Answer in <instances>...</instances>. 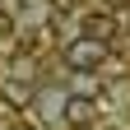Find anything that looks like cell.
Returning <instances> with one entry per match:
<instances>
[{
	"mask_svg": "<svg viewBox=\"0 0 130 130\" xmlns=\"http://www.w3.org/2000/svg\"><path fill=\"white\" fill-rule=\"evenodd\" d=\"M60 60H65V70H74V74H93V70H102L111 60V46L88 37V32H79V37H70L60 46Z\"/></svg>",
	"mask_w": 130,
	"mask_h": 130,
	"instance_id": "obj_1",
	"label": "cell"
},
{
	"mask_svg": "<svg viewBox=\"0 0 130 130\" xmlns=\"http://www.w3.org/2000/svg\"><path fill=\"white\" fill-rule=\"evenodd\" d=\"M102 98H88V93H65V107H60V121L70 130H98L102 121Z\"/></svg>",
	"mask_w": 130,
	"mask_h": 130,
	"instance_id": "obj_2",
	"label": "cell"
},
{
	"mask_svg": "<svg viewBox=\"0 0 130 130\" xmlns=\"http://www.w3.org/2000/svg\"><path fill=\"white\" fill-rule=\"evenodd\" d=\"M84 32L111 46V42H116V32H121V19H116V9H107V5H93V9H84Z\"/></svg>",
	"mask_w": 130,
	"mask_h": 130,
	"instance_id": "obj_3",
	"label": "cell"
},
{
	"mask_svg": "<svg viewBox=\"0 0 130 130\" xmlns=\"http://www.w3.org/2000/svg\"><path fill=\"white\" fill-rule=\"evenodd\" d=\"M51 9H60V14H70V9H79V0H51Z\"/></svg>",
	"mask_w": 130,
	"mask_h": 130,
	"instance_id": "obj_4",
	"label": "cell"
},
{
	"mask_svg": "<svg viewBox=\"0 0 130 130\" xmlns=\"http://www.w3.org/2000/svg\"><path fill=\"white\" fill-rule=\"evenodd\" d=\"M102 5H107V9H125L130 0H102Z\"/></svg>",
	"mask_w": 130,
	"mask_h": 130,
	"instance_id": "obj_5",
	"label": "cell"
}]
</instances>
